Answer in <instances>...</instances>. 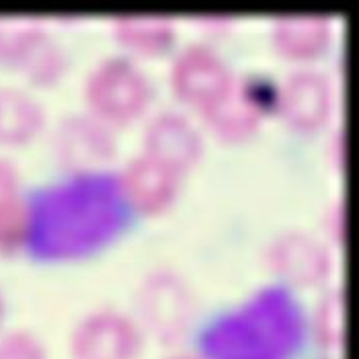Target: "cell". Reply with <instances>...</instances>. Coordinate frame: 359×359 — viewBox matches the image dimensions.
<instances>
[{"label":"cell","instance_id":"cell-1","mask_svg":"<svg viewBox=\"0 0 359 359\" xmlns=\"http://www.w3.org/2000/svg\"><path fill=\"white\" fill-rule=\"evenodd\" d=\"M128 195L113 170H74L25 201V249L37 259H74L105 243L128 222Z\"/></svg>","mask_w":359,"mask_h":359},{"label":"cell","instance_id":"cell-2","mask_svg":"<svg viewBox=\"0 0 359 359\" xmlns=\"http://www.w3.org/2000/svg\"><path fill=\"white\" fill-rule=\"evenodd\" d=\"M308 320L287 285H265L218 316L201 334L205 359H294L304 345Z\"/></svg>","mask_w":359,"mask_h":359},{"label":"cell","instance_id":"cell-3","mask_svg":"<svg viewBox=\"0 0 359 359\" xmlns=\"http://www.w3.org/2000/svg\"><path fill=\"white\" fill-rule=\"evenodd\" d=\"M150 95L146 74L126 55L97 62L84 81V99L97 117L128 121L144 109Z\"/></svg>","mask_w":359,"mask_h":359},{"label":"cell","instance_id":"cell-4","mask_svg":"<svg viewBox=\"0 0 359 359\" xmlns=\"http://www.w3.org/2000/svg\"><path fill=\"white\" fill-rule=\"evenodd\" d=\"M142 349V327L115 308L86 312L70 332L74 359H136Z\"/></svg>","mask_w":359,"mask_h":359},{"label":"cell","instance_id":"cell-5","mask_svg":"<svg viewBox=\"0 0 359 359\" xmlns=\"http://www.w3.org/2000/svg\"><path fill=\"white\" fill-rule=\"evenodd\" d=\"M142 323L161 341L181 339L194 316V296L187 283L168 269H158L142 281L138 290Z\"/></svg>","mask_w":359,"mask_h":359},{"label":"cell","instance_id":"cell-6","mask_svg":"<svg viewBox=\"0 0 359 359\" xmlns=\"http://www.w3.org/2000/svg\"><path fill=\"white\" fill-rule=\"evenodd\" d=\"M267 265L283 281L281 285L312 287L331 276L332 252L304 230H285L269 243Z\"/></svg>","mask_w":359,"mask_h":359},{"label":"cell","instance_id":"cell-7","mask_svg":"<svg viewBox=\"0 0 359 359\" xmlns=\"http://www.w3.org/2000/svg\"><path fill=\"white\" fill-rule=\"evenodd\" d=\"M170 76L175 90L201 109L222 97L234 81L224 57L203 43H191L179 52Z\"/></svg>","mask_w":359,"mask_h":359},{"label":"cell","instance_id":"cell-8","mask_svg":"<svg viewBox=\"0 0 359 359\" xmlns=\"http://www.w3.org/2000/svg\"><path fill=\"white\" fill-rule=\"evenodd\" d=\"M113 136L99 117L68 113L54 126L52 150L55 158L72 170H86L113 154Z\"/></svg>","mask_w":359,"mask_h":359},{"label":"cell","instance_id":"cell-9","mask_svg":"<svg viewBox=\"0 0 359 359\" xmlns=\"http://www.w3.org/2000/svg\"><path fill=\"white\" fill-rule=\"evenodd\" d=\"M332 84L316 68L292 70L279 90V107L283 117L300 130L318 128L332 109Z\"/></svg>","mask_w":359,"mask_h":359},{"label":"cell","instance_id":"cell-10","mask_svg":"<svg viewBox=\"0 0 359 359\" xmlns=\"http://www.w3.org/2000/svg\"><path fill=\"white\" fill-rule=\"evenodd\" d=\"M144 144L146 154L179 172L189 168L199 158L203 140L187 115L166 109L156 113L146 126Z\"/></svg>","mask_w":359,"mask_h":359},{"label":"cell","instance_id":"cell-11","mask_svg":"<svg viewBox=\"0 0 359 359\" xmlns=\"http://www.w3.org/2000/svg\"><path fill=\"white\" fill-rule=\"evenodd\" d=\"M177 170L150 154H138L121 172L128 199L142 212H158L177 194Z\"/></svg>","mask_w":359,"mask_h":359},{"label":"cell","instance_id":"cell-12","mask_svg":"<svg viewBox=\"0 0 359 359\" xmlns=\"http://www.w3.org/2000/svg\"><path fill=\"white\" fill-rule=\"evenodd\" d=\"M208 123L224 138H243L250 134L261 115V101L247 81H232L228 90L203 107Z\"/></svg>","mask_w":359,"mask_h":359},{"label":"cell","instance_id":"cell-13","mask_svg":"<svg viewBox=\"0 0 359 359\" xmlns=\"http://www.w3.org/2000/svg\"><path fill=\"white\" fill-rule=\"evenodd\" d=\"M331 39V19L325 15H281L273 21V41L285 55L310 57Z\"/></svg>","mask_w":359,"mask_h":359},{"label":"cell","instance_id":"cell-14","mask_svg":"<svg viewBox=\"0 0 359 359\" xmlns=\"http://www.w3.org/2000/svg\"><path fill=\"white\" fill-rule=\"evenodd\" d=\"M43 123V107L19 86L0 84V142H23Z\"/></svg>","mask_w":359,"mask_h":359},{"label":"cell","instance_id":"cell-15","mask_svg":"<svg viewBox=\"0 0 359 359\" xmlns=\"http://www.w3.org/2000/svg\"><path fill=\"white\" fill-rule=\"evenodd\" d=\"M25 238V201L19 197V172L0 156V252H11Z\"/></svg>","mask_w":359,"mask_h":359},{"label":"cell","instance_id":"cell-16","mask_svg":"<svg viewBox=\"0 0 359 359\" xmlns=\"http://www.w3.org/2000/svg\"><path fill=\"white\" fill-rule=\"evenodd\" d=\"M111 27L121 43L146 54L163 50L175 35L172 19L166 15H117Z\"/></svg>","mask_w":359,"mask_h":359},{"label":"cell","instance_id":"cell-17","mask_svg":"<svg viewBox=\"0 0 359 359\" xmlns=\"http://www.w3.org/2000/svg\"><path fill=\"white\" fill-rule=\"evenodd\" d=\"M343 287H331L323 294L312 314V332L320 347L341 349L345 343V296Z\"/></svg>","mask_w":359,"mask_h":359},{"label":"cell","instance_id":"cell-18","mask_svg":"<svg viewBox=\"0 0 359 359\" xmlns=\"http://www.w3.org/2000/svg\"><path fill=\"white\" fill-rule=\"evenodd\" d=\"M46 33L43 21L31 15H0V62H17Z\"/></svg>","mask_w":359,"mask_h":359},{"label":"cell","instance_id":"cell-19","mask_svg":"<svg viewBox=\"0 0 359 359\" xmlns=\"http://www.w3.org/2000/svg\"><path fill=\"white\" fill-rule=\"evenodd\" d=\"M19 64L31 81L52 83L55 76L64 70L66 60H64L62 48L48 33H43L25 52V55L19 60Z\"/></svg>","mask_w":359,"mask_h":359},{"label":"cell","instance_id":"cell-20","mask_svg":"<svg viewBox=\"0 0 359 359\" xmlns=\"http://www.w3.org/2000/svg\"><path fill=\"white\" fill-rule=\"evenodd\" d=\"M0 359H48L37 334L27 329L0 332Z\"/></svg>","mask_w":359,"mask_h":359},{"label":"cell","instance_id":"cell-21","mask_svg":"<svg viewBox=\"0 0 359 359\" xmlns=\"http://www.w3.org/2000/svg\"><path fill=\"white\" fill-rule=\"evenodd\" d=\"M327 228L332 234L334 243H341L343 238V201L337 199L327 210Z\"/></svg>","mask_w":359,"mask_h":359},{"label":"cell","instance_id":"cell-22","mask_svg":"<svg viewBox=\"0 0 359 359\" xmlns=\"http://www.w3.org/2000/svg\"><path fill=\"white\" fill-rule=\"evenodd\" d=\"M166 359H205L203 355H195V353H175V355H168Z\"/></svg>","mask_w":359,"mask_h":359},{"label":"cell","instance_id":"cell-23","mask_svg":"<svg viewBox=\"0 0 359 359\" xmlns=\"http://www.w3.org/2000/svg\"><path fill=\"white\" fill-rule=\"evenodd\" d=\"M2 312H4V300H2V294H0V318H2Z\"/></svg>","mask_w":359,"mask_h":359},{"label":"cell","instance_id":"cell-24","mask_svg":"<svg viewBox=\"0 0 359 359\" xmlns=\"http://www.w3.org/2000/svg\"><path fill=\"white\" fill-rule=\"evenodd\" d=\"M320 359H337V358H320Z\"/></svg>","mask_w":359,"mask_h":359}]
</instances>
